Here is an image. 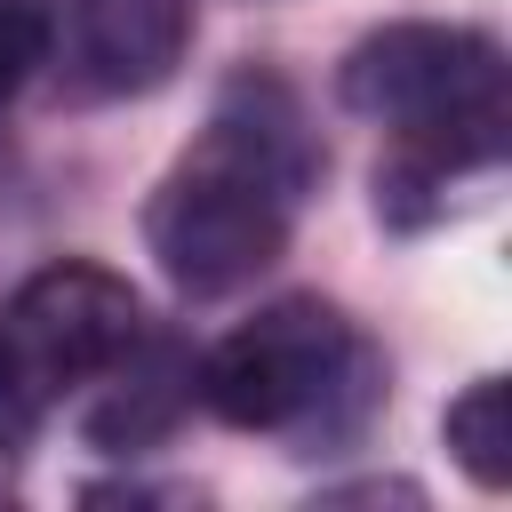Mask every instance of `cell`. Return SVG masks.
I'll use <instances>...</instances> for the list:
<instances>
[{
    "instance_id": "9c48e42d",
    "label": "cell",
    "mask_w": 512,
    "mask_h": 512,
    "mask_svg": "<svg viewBox=\"0 0 512 512\" xmlns=\"http://www.w3.org/2000/svg\"><path fill=\"white\" fill-rule=\"evenodd\" d=\"M32 424H40V408L8 384V368H0V456H16L24 440H32Z\"/></svg>"
},
{
    "instance_id": "ba28073f",
    "label": "cell",
    "mask_w": 512,
    "mask_h": 512,
    "mask_svg": "<svg viewBox=\"0 0 512 512\" xmlns=\"http://www.w3.org/2000/svg\"><path fill=\"white\" fill-rule=\"evenodd\" d=\"M48 64V8L40 0H0V104Z\"/></svg>"
},
{
    "instance_id": "52a82bcc",
    "label": "cell",
    "mask_w": 512,
    "mask_h": 512,
    "mask_svg": "<svg viewBox=\"0 0 512 512\" xmlns=\"http://www.w3.org/2000/svg\"><path fill=\"white\" fill-rule=\"evenodd\" d=\"M440 432H448V456H456L480 488H504V480H512V392H504V376L464 384V392L448 400Z\"/></svg>"
},
{
    "instance_id": "3957f363",
    "label": "cell",
    "mask_w": 512,
    "mask_h": 512,
    "mask_svg": "<svg viewBox=\"0 0 512 512\" xmlns=\"http://www.w3.org/2000/svg\"><path fill=\"white\" fill-rule=\"evenodd\" d=\"M192 400L216 424L280 432L304 456L352 448L368 432V416L384 408V360L368 352V336L336 304L280 296L192 360Z\"/></svg>"
},
{
    "instance_id": "6da1fadb",
    "label": "cell",
    "mask_w": 512,
    "mask_h": 512,
    "mask_svg": "<svg viewBox=\"0 0 512 512\" xmlns=\"http://www.w3.org/2000/svg\"><path fill=\"white\" fill-rule=\"evenodd\" d=\"M320 136L280 72H232L200 144L160 176L144 208V248L184 296H232L280 264L304 192L320 184Z\"/></svg>"
},
{
    "instance_id": "277c9868",
    "label": "cell",
    "mask_w": 512,
    "mask_h": 512,
    "mask_svg": "<svg viewBox=\"0 0 512 512\" xmlns=\"http://www.w3.org/2000/svg\"><path fill=\"white\" fill-rule=\"evenodd\" d=\"M136 336H144L136 288L120 272L88 264V256H64V264H40L8 296V312H0V368H8V384L32 408H56V400L88 392Z\"/></svg>"
},
{
    "instance_id": "7a4b0ae2",
    "label": "cell",
    "mask_w": 512,
    "mask_h": 512,
    "mask_svg": "<svg viewBox=\"0 0 512 512\" xmlns=\"http://www.w3.org/2000/svg\"><path fill=\"white\" fill-rule=\"evenodd\" d=\"M336 96L392 128V160L376 168V208L392 224H424L448 192V176L496 168L512 144V72L504 48L472 24H384L368 32L344 72Z\"/></svg>"
},
{
    "instance_id": "5b68a950",
    "label": "cell",
    "mask_w": 512,
    "mask_h": 512,
    "mask_svg": "<svg viewBox=\"0 0 512 512\" xmlns=\"http://www.w3.org/2000/svg\"><path fill=\"white\" fill-rule=\"evenodd\" d=\"M48 64L72 96H152L192 48V0H40Z\"/></svg>"
},
{
    "instance_id": "8992f818",
    "label": "cell",
    "mask_w": 512,
    "mask_h": 512,
    "mask_svg": "<svg viewBox=\"0 0 512 512\" xmlns=\"http://www.w3.org/2000/svg\"><path fill=\"white\" fill-rule=\"evenodd\" d=\"M88 392H96V400H88L80 432H88L96 448H112V456H128V448H160V440L176 432V416L192 408V344L144 328V336H136Z\"/></svg>"
}]
</instances>
